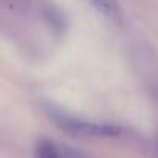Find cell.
<instances>
[{
	"mask_svg": "<svg viewBox=\"0 0 158 158\" xmlns=\"http://www.w3.org/2000/svg\"><path fill=\"white\" fill-rule=\"evenodd\" d=\"M53 119L56 124L64 129L65 132H70L73 135L79 136H95V138H110L118 136L123 133V129L112 123H92V121H82L65 116L62 113L53 115Z\"/></svg>",
	"mask_w": 158,
	"mask_h": 158,
	"instance_id": "1",
	"label": "cell"
},
{
	"mask_svg": "<svg viewBox=\"0 0 158 158\" xmlns=\"http://www.w3.org/2000/svg\"><path fill=\"white\" fill-rule=\"evenodd\" d=\"M89 3L115 25L123 23V13L116 0H89Z\"/></svg>",
	"mask_w": 158,
	"mask_h": 158,
	"instance_id": "2",
	"label": "cell"
},
{
	"mask_svg": "<svg viewBox=\"0 0 158 158\" xmlns=\"http://www.w3.org/2000/svg\"><path fill=\"white\" fill-rule=\"evenodd\" d=\"M36 158H59V152L51 141L42 139L36 146Z\"/></svg>",
	"mask_w": 158,
	"mask_h": 158,
	"instance_id": "3",
	"label": "cell"
}]
</instances>
